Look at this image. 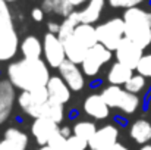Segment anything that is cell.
Returning <instances> with one entry per match:
<instances>
[{
	"mask_svg": "<svg viewBox=\"0 0 151 150\" xmlns=\"http://www.w3.org/2000/svg\"><path fill=\"white\" fill-rule=\"evenodd\" d=\"M47 30H49V33L57 36V34H59V31H60V24L50 21V22H47Z\"/></svg>",
	"mask_w": 151,
	"mask_h": 150,
	"instance_id": "33",
	"label": "cell"
},
{
	"mask_svg": "<svg viewBox=\"0 0 151 150\" xmlns=\"http://www.w3.org/2000/svg\"><path fill=\"white\" fill-rule=\"evenodd\" d=\"M79 24H81V21H79V13L73 10V12H72L69 16H66L65 21L60 24V31H59L57 37L63 41L65 38H68V37H70V36L73 34L75 28H76Z\"/></svg>",
	"mask_w": 151,
	"mask_h": 150,
	"instance_id": "25",
	"label": "cell"
},
{
	"mask_svg": "<svg viewBox=\"0 0 151 150\" xmlns=\"http://www.w3.org/2000/svg\"><path fill=\"white\" fill-rule=\"evenodd\" d=\"M7 77L13 87L21 88L22 91H31L46 87L50 80L49 66L44 60L25 57L9 65Z\"/></svg>",
	"mask_w": 151,
	"mask_h": 150,
	"instance_id": "1",
	"label": "cell"
},
{
	"mask_svg": "<svg viewBox=\"0 0 151 150\" xmlns=\"http://www.w3.org/2000/svg\"><path fill=\"white\" fill-rule=\"evenodd\" d=\"M113 150H129L126 146H123V144H120V143H116V146L113 147Z\"/></svg>",
	"mask_w": 151,
	"mask_h": 150,
	"instance_id": "36",
	"label": "cell"
},
{
	"mask_svg": "<svg viewBox=\"0 0 151 150\" xmlns=\"http://www.w3.org/2000/svg\"><path fill=\"white\" fill-rule=\"evenodd\" d=\"M100 94L109 107L119 109L129 115L134 113L139 106V97L137 94L126 91L120 86H109V87L103 88Z\"/></svg>",
	"mask_w": 151,
	"mask_h": 150,
	"instance_id": "4",
	"label": "cell"
},
{
	"mask_svg": "<svg viewBox=\"0 0 151 150\" xmlns=\"http://www.w3.org/2000/svg\"><path fill=\"white\" fill-rule=\"evenodd\" d=\"M73 136H76V137H81V138H84V140H90L94 134H96V131H97V128H96V124L94 122H90V121H79V122H76L75 125H73Z\"/></svg>",
	"mask_w": 151,
	"mask_h": 150,
	"instance_id": "26",
	"label": "cell"
},
{
	"mask_svg": "<svg viewBox=\"0 0 151 150\" xmlns=\"http://www.w3.org/2000/svg\"><path fill=\"white\" fill-rule=\"evenodd\" d=\"M134 75V69L125 66L120 62H116L111 65L109 74H107V81L110 86H125L126 81Z\"/></svg>",
	"mask_w": 151,
	"mask_h": 150,
	"instance_id": "20",
	"label": "cell"
},
{
	"mask_svg": "<svg viewBox=\"0 0 151 150\" xmlns=\"http://www.w3.org/2000/svg\"><path fill=\"white\" fill-rule=\"evenodd\" d=\"M15 103V87L9 80H0V125L10 116Z\"/></svg>",
	"mask_w": 151,
	"mask_h": 150,
	"instance_id": "13",
	"label": "cell"
},
{
	"mask_svg": "<svg viewBox=\"0 0 151 150\" xmlns=\"http://www.w3.org/2000/svg\"><path fill=\"white\" fill-rule=\"evenodd\" d=\"M142 50L144 49H141L138 44H135L134 41H131L129 38L125 37L119 43L117 49L114 51H116L117 62L123 63L125 66H128L131 69H137V66H138V63H139V60H141V57L144 54Z\"/></svg>",
	"mask_w": 151,
	"mask_h": 150,
	"instance_id": "9",
	"label": "cell"
},
{
	"mask_svg": "<svg viewBox=\"0 0 151 150\" xmlns=\"http://www.w3.org/2000/svg\"><path fill=\"white\" fill-rule=\"evenodd\" d=\"M111 59V51L109 49H106L103 44L97 43L94 47L88 50L84 62L81 63L82 65V71L85 75L88 77H94L100 72L101 66L104 63H107L109 60Z\"/></svg>",
	"mask_w": 151,
	"mask_h": 150,
	"instance_id": "7",
	"label": "cell"
},
{
	"mask_svg": "<svg viewBox=\"0 0 151 150\" xmlns=\"http://www.w3.org/2000/svg\"><path fill=\"white\" fill-rule=\"evenodd\" d=\"M135 71H138V74L145 77V78H151V53L142 54V57H141Z\"/></svg>",
	"mask_w": 151,
	"mask_h": 150,
	"instance_id": "29",
	"label": "cell"
},
{
	"mask_svg": "<svg viewBox=\"0 0 151 150\" xmlns=\"http://www.w3.org/2000/svg\"><path fill=\"white\" fill-rule=\"evenodd\" d=\"M46 87H47V91H49V99L53 100V101L65 104L70 99V91L72 90L63 81L62 77H50Z\"/></svg>",
	"mask_w": 151,
	"mask_h": 150,
	"instance_id": "15",
	"label": "cell"
},
{
	"mask_svg": "<svg viewBox=\"0 0 151 150\" xmlns=\"http://www.w3.org/2000/svg\"><path fill=\"white\" fill-rule=\"evenodd\" d=\"M57 131H59V124L44 116L35 118L31 125V133L40 146H47L51 136Z\"/></svg>",
	"mask_w": 151,
	"mask_h": 150,
	"instance_id": "11",
	"label": "cell"
},
{
	"mask_svg": "<svg viewBox=\"0 0 151 150\" xmlns=\"http://www.w3.org/2000/svg\"><path fill=\"white\" fill-rule=\"evenodd\" d=\"M139 150H151V144H144Z\"/></svg>",
	"mask_w": 151,
	"mask_h": 150,
	"instance_id": "37",
	"label": "cell"
},
{
	"mask_svg": "<svg viewBox=\"0 0 151 150\" xmlns=\"http://www.w3.org/2000/svg\"><path fill=\"white\" fill-rule=\"evenodd\" d=\"M57 69L60 71V77L63 78V81L69 86V88L72 91H81L84 88V84H85L84 74L78 68L76 63H73V62L66 59Z\"/></svg>",
	"mask_w": 151,
	"mask_h": 150,
	"instance_id": "12",
	"label": "cell"
},
{
	"mask_svg": "<svg viewBox=\"0 0 151 150\" xmlns=\"http://www.w3.org/2000/svg\"><path fill=\"white\" fill-rule=\"evenodd\" d=\"M145 0H109V4L111 7H123V9H129V7H135L138 4H141Z\"/></svg>",
	"mask_w": 151,
	"mask_h": 150,
	"instance_id": "31",
	"label": "cell"
},
{
	"mask_svg": "<svg viewBox=\"0 0 151 150\" xmlns=\"http://www.w3.org/2000/svg\"><path fill=\"white\" fill-rule=\"evenodd\" d=\"M104 4H106V0H90L88 4L82 10H78L81 24H91L93 25L94 22H97L100 19Z\"/></svg>",
	"mask_w": 151,
	"mask_h": 150,
	"instance_id": "18",
	"label": "cell"
},
{
	"mask_svg": "<svg viewBox=\"0 0 151 150\" xmlns=\"http://www.w3.org/2000/svg\"><path fill=\"white\" fill-rule=\"evenodd\" d=\"M73 4L69 0H43V10L49 13H56L59 16H69L73 12Z\"/></svg>",
	"mask_w": 151,
	"mask_h": 150,
	"instance_id": "23",
	"label": "cell"
},
{
	"mask_svg": "<svg viewBox=\"0 0 151 150\" xmlns=\"http://www.w3.org/2000/svg\"><path fill=\"white\" fill-rule=\"evenodd\" d=\"M73 6H79V4H84L85 1H90V0H69Z\"/></svg>",
	"mask_w": 151,
	"mask_h": 150,
	"instance_id": "35",
	"label": "cell"
},
{
	"mask_svg": "<svg viewBox=\"0 0 151 150\" xmlns=\"http://www.w3.org/2000/svg\"><path fill=\"white\" fill-rule=\"evenodd\" d=\"M6 3H10V1H16V0H4Z\"/></svg>",
	"mask_w": 151,
	"mask_h": 150,
	"instance_id": "39",
	"label": "cell"
},
{
	"mask_svg": "<svg viewBox=\"0 0 151 150\" xmlns=\"http://www.w3.org/2000/svg\"><path fill=\"white\" fill-rule=\"evenodd\" d=\"M72 36H73L78 41H81L85 47H88V49L94 47V46L99 43V40H97V33H96V27L91 25V24H79V25L75 28V31H73Z\"/></svg>",
	"mask_w": 151,
	"mask_h": 150,
	"instance_id": "21",
	"label": "cell"
},
{
	"mask_svg": "<svg viewBox=\"0 0 151 150\" xmlns=\"http://www.w3.org/2000/svg\"><path fill=\"white\" fill-rule=\"evenodd\" d=\"M65 143H66V137L62 136L60 131H57V133H54V134L51 136V138L49 140L47 146L53 150H62L63 146H65Z\"/></svg>",
	"mask_w": 151,
	"mask_h": 150,
	"instance_id": "30",
	"label": "cell"
},
{
	"mask_svg": "<svg viewBox=\"0 0 151 150\" xmlns=\"http://www.w3.org/2000/svg\"><path fill=\"white\" fill-rule=\"evenodd\" d=\"M131 138L138 144H147L151 140V124L147 119H138L135 121L129 128Z\"/></svg>",
	"mask_w": 151,
	"mask_h": 150,
	"instance_id": "19",
	"label": "cell"
},
{
	"mask_svg": "<svg viewBox=\"0 0 151 150\" xmlns=\"http://www.w3.org/2000/svg\"><path fill=\"white\" fill-rule=\"evenodd\" d=\"M84 110L88 116L96 118V119H106L110 113V107L101 97V94H91L84 101Z\"/></svg>",
	"mask_w": 151,
	"mask_h": 150,
	"instance_id": "16",
	"label": "cell"
},
{
	"mask_svg": "<svg viewBox=\"0 0 151 150\" xmlns=\"http://www.w3.org/2000/svg\"><path fill=\"white\" fill-rule=\"evenodd\" d=\"M59 131H60V133H62V136H65L66 138L72 136V131H70V128H69V127H62V128H59Z\"/></svg>",
	"mask_w": 151,
	"mask_h": 150,
	"instance_id": "34",
	"label": "cell"
},
{
	"mask_svg": "<svg viewBox=\"0 0 151 150\" xmlns=\"http://www.w3.org/2000/svg\"><path fill=\"white\" fill-rule=\"evenodd\" d=\"M144 87H145V77H142L139 74L132 75L125 84V90L132 94H138L139 91L144 90Z\"/></svg>",
	"mask_w": 151,
	"mask_h": 150,
	"instance_id": "27",
	"label": "cell"
},
{
	"mask_svg": "<svg viewBox=\"0 0 151 150\" xmlns=\"http://www.w3.org/2000/svg\"><path fill=\"white\" fill-rule=\"evenodd\" d=\"M47 100H49L47 87H41V88H35L31 91H22L18 97V103L27 115L35 119L41 116V109Z\"/></svg>",
	"mask_w": 151,
	"mask_h": 150,
	"instance_id": "6",
	"label": "cell"
},
{
	"mask_svg": "<svg viewBox=\"0 0 151 150\" xmlns=\"http://www.w3.org/2000/svg\"><path fill=\"white\" fill-rule=\"evenodd\" d=\"M88 147V141L81 138V137H76V136H70L66 138V143L63 146L62 150H85Z\"/></svg>",
	"mask_w": 151,
	"mask_h": 150,
	"instance_id": "28",
	"label": "cell"
},
{
	"mask_svg": "<svg viewBox=\"0 0 151 150\" xmlns=\"http://www.w3.org/2000/svg\"><path fill=\"white\" fill-rule=\"evenodd\" d=\"M37 150H53V149H50L49 146H41L40 149H37Z\"/></svg>",
	"mask_w": 151,
	"mask_h": 150,
	"instance_id": "38",
	"label": "cell"
},
{
	"mask_svg": "<svg viewBox=\"0 0 151 150\" xmlns=\"http://www.w3.org/2000/svg\"><path fill=\"white\" fill-rule=\"evenodd\" d=\"M63 47H65V54H66V59L73 62V63H82L87 53H88V47H85L81 41H78L73 36L68 37L63 40Z\"/></svg>",
	"mask_w": 151,
	"mask_h": 150,
	"instance_id": "17",
	"label": "cell"
},
{
	"mask_svg": "<svg viewBox=\"0 0 151 150\" xmlns=\"http://www.w3.org/2000/svg\"><path fill=\"white\" fill-rule=\"evenodd\" d=\"M119 130L114 125H104L97 128L96 134L88 140L90 150H113L117 143Z\"/></svg>",
	"mask_w": 151,
	"mask_h": 150,
	"instance_id": "10",
	"label": "cell"
},
{
	"mask_svg": "<svg viewBox=\"0 0 151 150\" xmlns=\"http://www.w3.org/2000/svg\"><path fill=\"white\" fill-rule=\"evenodd\" d=\"M31 16L35 22H41L44 19V10L41 7H34L32 12H31Z\"/></svg>",
	"mask_w": 151,
	"mask_h": 150,
	"instance_id": "32",
	"label": "cell"
},
{
	"mask_svg": "<svg viewBox=\"0 0 151 150\" xmlns=\"http://www.w3.org/2000/svg\"><path fill=\"white\" fill-rule=\"evenodd\" d=\"M41 116L44 118H49L51 121L60 124L65 118V109H63V104L57 103V101H53V100H47L41 109Z\"/></svg>",
	"mask_w": 151,
	"mask_h": 150,
	"instance_id": "24",
	"label": "cell"
},
{
	"mask_svg": "<svg viewBox=\"0 0 151 150\" xmlns=\"http://www.w3.org/2000/svg\"><path fill=\"white\" fill-rule=\"evenodd\" d=\"M28 136L18 128H7L3 140H0V150H27Z\"/></svg>",
	"mask_w": 151,
	"mask_h": 150,
	"instance_id": "14",
	"label": "cell"
},
{
	"mask_svg": "<svg viewBox=\"0 0 151 150\" xmlns=\"http://www.w3.org/2000/svg\"><path fill=\"white\" fill-rule=\"evenodd\" d=\"M96 33L99 43L110 51H113L117 49L119 43L125 38V22L122 18L109 19L107 22L96 27Z\"/></svg>",
	"mask_w": 151,
	"mask_h": 150,
	"instance_id": "5",
	"label": "cell"
},
{
	"mask_svg": "<svg viewBox=\"0 0 151 150\" xmlns=\"http://www.w3.org/2000/svg\"><path fill=\"white\" fill-rule=\"evenodd\" d=\"M19 47L25 59H40L43 54V43L34 36L25 37Z\"/></svg>",
	"mask_w": 151,
	"mask_h": 150,
	"instance_id": "22",
	"label": "cell"
},
{
	"mask_svg": "<svg viewBox=\"0 0 151 150\" xmlns=\"http://www.w3.org/2000/svg\"><path fill=\"white\" fill-rule=\"evenodd\" d=\"M122 19L125 22V37L141 49H147L151 44V12L138 6L129 7Z\"/></svg>",
	"mask_w": 151,
	"mask_h": 150,
	"instance_id": "2",
	"label": "cell"
},
{
	"mask_svg": "<svg viewBox=\"0 0 151 150\" xmlns=\"http://www.w3.org/2000/svg\"><path fill=\"white\" fill-rule=\"evenodd\" d=\"M43 53H44L46 62L49 63V66H51V68H59L66 60L63 41L56 34H51V33H47L44 36Z\"/></svg>",
	"mask_w": 151,
	"mask_h": 150,
	"instance_id": "8",
	"label": "cell"
},
{
	"mask_svg": "<svg viewBox=\"0 0 151 150\" xmlns=\"http://www.w3.org/2000/svg\"><path fill=\"white\" fill-rule=\"evenodd\" d=\"M19 47V38L13 27L10 9L4 0H0V62L15 57Z\"/></svg>",
	"mask_w": 151,
	"mask_h": 150,
	"instance_id": "3",
	"label": "cell"
}]
</instances>
